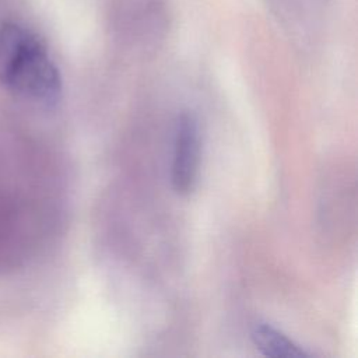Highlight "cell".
Returning <instances> with one entry per match:
<instances>
[{
  "label": "cell",
  "instance_id": "1",
  "mask_svg": "<svg viewBox=\"0 0 358 358\" xmlns=\"http://www.w3.org/2000/svg\"><path fill=\"white\" fill-rule=\"evenodd\" d=\"M17 94L43 103H55L62 94V76L42 41L32 35L6 81Z\"/></svg>",
  "mask_w": 358,
  "mask_h": 358
},
{
  "label": "cell",
  "instance_id": "2",
  "mask_svg": "<svg viewBox=\"0 0 358 358\" xmlns=\"http://www.w3.org/2000/svg\"><path fill=\"white\" fill-rule=\"evenodd\" d=\"M201 131L194 112L182 110L178 115L173 131L171 162V185L176 194H190L199 180L201 165Z\"/></svg>",
  "mask_w": 358,
  "mask_h": 358
},
{
  "label": "cell",
  "instance_id": "3",
  "mask_svg": "<svg viewBox=\"0 0 358 358\" xmlns=\"http://www.w3.org/2000/svg\"><path fill=\"white\" fill-rule=\"evenodd\" d=\"M250 340L256 350L270 358H303L312 352L295 343L270 323L257 322L250 329Z\"/></svg>",
  "mask_w": 358,
  "mask_h": 358
},
{
  "label": "cell",
  "instance_id": "4",
  "mask_svg": "<svg viewBox=\"0 0 358 358\" xmlns=\"http://www.w3.org/2000/svg\"><path fill=\"white\" fill-rule=\"evenodd\" d=\"M34 34L7 22L0 28V83L7 78L14 63L25 49Z\"/></svg>",
  "mask_w": 358,
  "mask_h": 358
}]
</instances>
